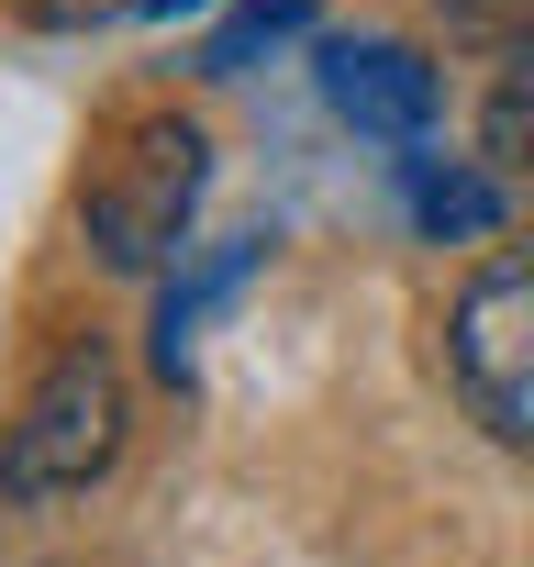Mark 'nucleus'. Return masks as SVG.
<instances>
[{
	"instance_id": "obj_7",
	"label": "nucleus",
	"mask_w": 534,
	"mask_h": 567,
	"mask_svg": "<svg viewBox=\"0 0 534 567\" xmlns=\"http://www.w3.org/2000/svg\"><path fill=\"white\" fill-rule=\"evenodd\" d=\"M434 23H445L468 56H523V45H534V0H434Z\"/></svg>"
},
{
	"instance_id": "obj_10",
	"label": "nucleus",
	"mask_w": 534,
	"mask_h": 567,
	"mask_svg": "<svg viewBox=\"0 0 534 567\" xmlns=\"http://www.w3.org/2000/svg\"><path fill=\"white\" fill-rule=\"evenodd\" d=\"M134 12H156V23H178V12H201V0H134Z\"/></svg>"
},
{
	"instance_id": "obj_6",
	"label": "nucleus",
	"mask_w": 534,
	"mask_h": 567,
	"mask_svg": "<svg viewBox=\"0 0 534 567\" xmlns=\"http://www.w3.org/2000/svg\"><path fill=\"white\" fill-rule=\"evenodd\" d=\"M301 23H312V12H301V0H245V12H234V23L212 34V56H201V68H212V79H234V68H256L267 45H290Z\"/></svg>"
},
{
	"instance_id": "obj_5",
	"label": "nucleus",
	"mask_w": 534,
	"mask_h": 567,
	"mask_svg": "<svg viewBox=\"0 0 534 567\" xmlns=\"http://www.w3.org/2000/svg\"><path fill=\"white\" fill-rule=\"evenodd\" d=\"M479 134H490V156H501V167H523V178H534V45L501 68V90H490Z\"/></svg>"
},
{
	"instance_id": "obj_9",
	"label": "nucleus",
	"mask_w": 534,
	"mask_h": 567,
	"mask_svg": "<svg viewBox=\"0 0 534 567\" xmlns=\"http://www.w3.org/2000/svg\"><path fill=\"white\" fill-rule=\"evenodd\" d=\"M23 23H45V34H90V23H112V12H134V0H12Z\"/></svg>"
},
{
	"instance_id": "obj_2",
	"label": "nucleus",
	"mask_w": 534,
	"mask_h": 567,
	"mask_svg": "<svg viewBox=\"0 0 534 567\" xmlns=\"http://www.w3.org/2000/svg\"><path fill=\"white\" fill-rule=\"evenodd\" d=\"M123 456V368L79 334L45 357V379L23 390L12 434H0V501H68Z\"/></svg>"
},
{
	"instance_id": "obj_1",
	"label": "nucleus",
	"mask_w": 534,
	"mask_h": 567,
	"mask_svg": "<svg viewBox=\"0 0 534 567\" xmlns=\"http://www.w3.org/2000/svg\"><path fill=\"white\" fill-rule=\"evenodd\" d=\"M201 178H212L201 123H178V112L123 123V134H112V156L90 167V189H79V223H90L101 267H123V278L167 267V256H178V234H189V212H201Z\"/></svg>"
},
{
	"instance_id": "obj_4",
	"label": "nucleus",
	"mask_w": 534,
	"mask_h": 567,
	"mask_svg": "<svg viewBox=\"0 0 534 567\" xmlns=\"http://www.w3.org/2000/svg\"><path fill=\"white\" fill-rule=\"evenodd\" d=\"M324 101L357 123V134H379V145H423V123H434V68L412 56V45H324Z\"/></svg>"
},
{
	"instance_id": "obj_8",
	"label": "nucleus",
	"mask_w": 534,
	"mask_h": 567,
	"mask_svg": "<svg viewBox=\"0 0 534 567\" xmlns=\"http://www.w3.org/2000/svg\"><path fill=\"white\" fill-rule=\"evenodd\" d=\"M412 212H423V234H490V223H501V189L423 167V178H412Z\"/></svg>"
},
{
	"instance_id": "obj_3",
	"label": "nucleus",
	"mask_w": 534,
	"mask_h": 567,
	"mask_svg": "<svg viewBox=\"0 0 534 567\" xmlns=\"http://www.w3.org/2000/svg\"><path fill=\"white\" fill-rule=\"evenodd\" d=\"M445 368H456V401H468L501 445H534V245L490 256L468 290H456Z\"/></svg>"
}]
</instances>
